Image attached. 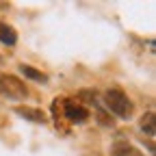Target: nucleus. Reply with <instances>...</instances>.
<instances>
[{"label":"nucleus","instance_id":"7ed1b4c3","mask_svg":"<svg viewBox=\"0 0 156 156\" xmlns=\"http://www.w3.org/2000/svg\"><path fill=\"white\" fill-rule=\"evenodd\" d=\"M0 93L11 98V100H22V98L28 95V89L20 78L11 74H0Z\"/></svg>","mask_w":156,"mask_h":156},{"label":"nucleus","instance_id":"6e6552de","mask_svg":"<svg viewBox=\"0 0 156 156\" xmlns=\"http://www.w3.org/2000/svg\"><path fill=\"white\" fill-rule=\"evenodd\" d=\"M154 111H150V113H145V117L141 119V128L147 132V134H154Z\"/></svg>","mask_w":156,"mask_h":156},{"label":"nucleus","instance_id":"f257e3e1","mask_svg":"<svg viewBox=\"0 0 156 156\" xmlns=\"http://www.w3.org/2000/svg\"><path fill=\"white\" fill-rule=\"evenodd\" d=\"M52 115L56 128L67 130L72 124H85L89 119V111L76 98H58L52 102Z\"/></svg>","mask_w":156,"mask_h":156},{"label":"nucleus","instance_id":"39448f33","mask_svg":"<svg viewBox=\"0 0 156 156\" xmlns=\"http://www.w3.org/2000/svg\"><path fill=\"white\" fill-rule=\"evenodd\" d=\"M111 156H145V154L139 152V147H134L128 141H115L111 147Z\"/></svg>","mask_w":156,"mask_h":156},{"label":"nucleus","instance_id":"423d86ee","mask_svg":"<svg viewBox=\"0 0 156 156\" xmlns=\"http://www.w3.org/2000/svg\"><path fill=\"white\" fill-rule=\"evenodd\" d=\"M0 41L7 44V46H15V41H17V33L13 30V26H9V24H0Z\"/></svg>","mask_w":156,"mask_h":156},{"label":"nucleus","instance_id":"f03ea898","mask_svg":"<svg viewBox=\"0 0 156 156\" xmlns=\"http://www.w3.org/2000/svg\"><path fill=\"white\" fill-rule=\"evenodd\" d=\"M104 102L117 117H122V119H130L132 113H134V104L130 102V98L122 89H108L104 93Z\"/></svg>","mask_w":156,"mask_h":156},{"label":"nucleus","instance_id":"0eeeda50","mask_svg":"<svg viewBox=\"0 0 156 156\" xmlns=\"http://www.w3.org/2000/svg\"><path fill=\"white\" fill-rule=\"evenodd\" d=\"M20 69H22V74H24V76L33 78V80H39V83H46V80H48V78H46V74H44V72H39V69H35V67L20 65Z\"/></svg>","mask_w":156,"mask_h":156},{"label":"nucleus","instance_id":"20e7f679","mask_svg":"<svg viewBox=\"0 0 156 156\" xmlns=\"http://www.w3.org/2000/svg\"><path fill=\"white\" fill-rule=\"evenodd\" d=\"M15 113L20 117H24V119H30V122H37V124H46L48 117L41 108H35V106H17Z\"/></svg>","mask_w":156,"mask_h":156}]
</instances>
